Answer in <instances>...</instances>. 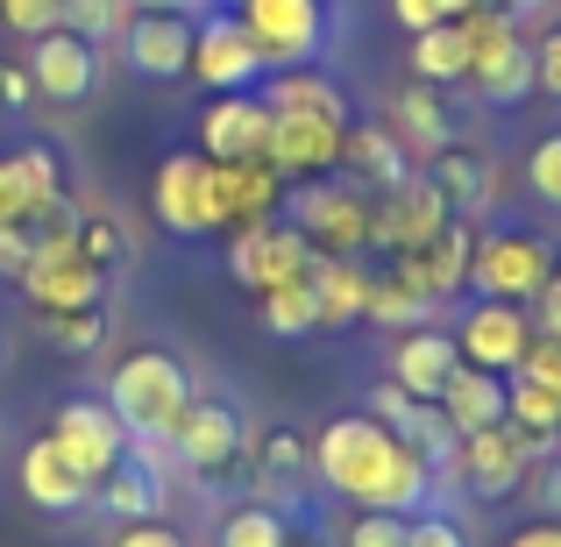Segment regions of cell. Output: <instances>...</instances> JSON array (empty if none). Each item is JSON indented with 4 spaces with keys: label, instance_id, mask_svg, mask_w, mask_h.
Wrapping results in <instances>:
<instances>
[{
    "label": "cell",
    "instance_id": "obj_54",
    "mask_svg": "<svg viewBox=\"0 0 561 547\" xmlns=\"http://www.w3.org/2000/svg\"><path fill=\"white\" fill-rule=\"evenodd\" d=\"M505 547H561V520H534V526H519Z\"/></svg>",
    "mask_w": 561,
    "mask_h": 547
},
{
    "label": "cell",
    "instance_id": "obj_14",
    "mask_svg": "<svg viewBox=\"0 0 561 547\" xmlns=\"http://www.w3.org/2000/svg\"><path fill=\"white\" fill-rule=\"evenodd\" d=\"M36 50H28V86H36V100H85L100 86V43L79 36V29H50V36H28Z\"/></svg>",
    "mask_w": 561,
    "mask_h": 547
},
{
    "label": "cell",
    "instance_id": "obj_4",
    "mask_svg": "<svg viewBox=\"0 0 561 547\" xmlns=\"http://www.w3.org/2000/svg\"><path fill=\"white\" fill-rule=\"evenodd\" d=\"M242 29L256 36L263 65L291 71V65H313L328 50V0H242Z\"/></svg>",
    "mask_w": 561,
    "mask_h": 547
},
{
    "label": "cell",
    "instance_id": "obj_13",
    "mask_svg": "<svg viewBox=\"0 0 561 547\" xmlns=\"http://www.w3.org/2000/svg\"><path fill=\"white\" fill-rule=\"evenodd\" d=\"M448 220H455V206L440 200L434 179H405V185L383 192V206H370V242L391 249V257L398 249H426Z\"/></svg>",
    "mask_w": 561,
    "mask_h": 547
},
{
    "label": "cell",
    "instance_id": "obj_48",
    "mask_svg": "<svg viewBox=\"0 0 561 547\" xmlns=\"http://www.w3.org/2000/svg\"><path fill=\"white\" fill-rule=\"evenodd\" d=\"M271 469H277V477H299V469H306L299 434H271V441H263V477H271Z\"/></svg>",
    "mask_w": 561,
    "mask_h": 547
},
{
    "label": "cell",
    "instance_id": "obj_6",
    "mask_svg": "<svg viewBox=\"0 0 561 547\" xmlns=\"http://www.w3.org/2000/svg\"><path fill=\"white\" fill-rule=\"evenodd\" d=\"M548 271H554V249L540 242V235H477V249H469V285H477L483 299L526 306L548 285Z\"/></svg>",
    "mask_w": 561,
    "mask_h": 547
},
{
    "label": "cell",
    "instance_id": "obj_39",
    "mask_svg": "<svg viewBox=\"0 0 561 547\" xmlns=\"http://www.w3.org/2000/svg\"><path fill=\"white\" fill-rule=\"evenodd\" d=\"M43 334H50V349H65V356H85V349L107 342V314H100V306H79V314H43Z\"/></svg>",
    "mask_w": 561,
    "mask_h": 547
},
{
    "label": "cell",
    "instance_id": "obj_23",
    "mask_svg": "<svg viewBox=\"0 0 561 547\" xmlns=\"http://www.w3.org/2000/svg\"><path fill=\"white\" fill-rule=\"evenodd\" d=\"M22 491H28V505H43V512H85L93 505V477H79V469L57 455L50 434L22 448Z\"/></svg>",
    "mask_w": 561,
    "mask_h": 547
},
{
    "label": "cell",
    "instance_id": "obj_37",
    "mask_svg": "<svg viewBox=\"0 0 561 547\" xmlns=\"http://www.w3.org/2000/svg\"><path fill=\"white\" fill-rule=\"evenodd\" d=\"M220 547H291V526L271 505H242L220 520Z\"/></svg>",
    "mask_w": 561,
    "mask_h": 547
},
{
    "label": "cell",
    "instance_id": "obj_49",
    "mask_svg": "<svg viewBox=\"0 0 561 547\" xmlns=\"http://www.w3.org/2000/svg\"><path fill=\"white\" fill-rule=\"evenodd\" d=\"M534 79H540V93L561 100V29H548V36L534 43Z\"/></svg>",
    "mask_w": 561,
    "mask_h": 547
},
{
    "label": "cell",
    "instance_id": "obj_43",
    "mask_svg": "<svg viewBox=\"0 0 561 547\" xmlns=\"http://www.w3.org/2000/svg\"><path fill=\"white\" fill-rule=\"evenodd\" d=\"M36 257V220H0V277H22Z\"/></svg>",
    "mask_w": 561,
    "mask_h": 547
},
{
    "label": "cell",
    "instance_id": "obj_22",
    "mask_svg": "<svg viewBox=\"0 0 561 547\" xmlns=\"http://www.w3.org/2000/svg\"><path fill=\"white\" fill-rule=\"evenodd\" d=\"M455 363H462V349H455V334L448 328H405L398 334V356H391V377L405 384L412 398H440V384L455 377Z\"/></svg>",
    "mask_w": 561,
    "mask_h": 547
},
{
    "label": "cell",
    "instance_id": "obj_10",
    "mask_svg": "<svg viewBox=\"0 0 561 547\" xmlns=\"http://www.w3.org/2000/svg\"><path fill=\"white\" fill-rule=\"evenodd\" d=\"M100 285H107V271L85 263L71 235L36 242V257H28V271H22V292L43 306V314H79V306H100Z\"/></svg>",
    "mask_w": 561,
    "mask_h": 547
},
{
    "label": "cell",
    "instance_id": "obj_2",
    "mask_svg": "<svg viewBox=\"0 0 561 547\" xmlns=\"http://www.w3.org/2000/svg\"><path fill=\"white\" fill-rule=\"evenodd\" d=\"M107 406H114V420L128 426V441H171L179 412L192 406V377L171 349H136L128 363H114Z\"/></svg>",
    "mask_w": 561,
    "mask_h": 547
},
{
    "label": "cell",
    "instance_id": "obj_47",
    "mask_svg": "<svg viewBox=\"0 0 561 547\" xmlns=\"http://www.w3.org/2000/svg\"><path fill=\"white\" fill-rule=\"evenodd\" d=\"M526 491H534L540 520H561V455H540L534 477H526Z\"/></svg>",
    "mask_w": 561,
    "mask_h": 547
},
{
    "label": "cell",
    "instance_id": "obj_18",
    "mask_svg": "<svg viewBox=\"0 0 561 547\" xmlns=\"http://www.w3.org/2000/svg\"><path fill=\"white\" fill-rule=\"evenodd\" d=\"M263 143H271L263 93H214V107L199 114V150L214 164H242V157H263Z\"/></svg>",
    "mask_w": 561,
    "mask_h": 547
},
{
    "label": "cell",
    "instance_id": "obj_26",
    "mask_svg": "<svg viewBox=\"0 0 561 547\" xmlns=\"http://www.w3.org/2000/svg\"><path fill=\"white\" fill-rule=\"evenodd\" d=\"M342 171H348V185H363V192H391V185L412 179L405 143L383 136V128H356V122H348V136H342Z\"/></svg>",
    "mask_w": 561,
    "mask_h": 547
},
{
    "label": "cell",
    "instance_id": "obj_29",
    "mask_svg": "<svg viewBox=\"0 0 561 547\" xmlns=\"http://www.w3.org/2000/svg\"><path fill=\"white\" fill-rule=\"evenodd\" d=\"M426 179L440 185V200L455 206V214H483V200H491V157L483 150H469V143H440L434 150V171Z\"/></svg>",
    "mask_w": 561,
    "mask_h": 547
},
{
    "label": "cell",
    "instance_id": "obj_11",
    "mask_svg": "<svg viewBox=\"0 0 561 547\" xmlns=\"http://www.w3.org/2000/svg\"><path fill=\"white\" fill-rule=\"evenodd\" d=\"M171 448H179L185 469L220 477V469L249 448V420L228 406V398H199V391H192V406L179 412V426H171Z\"/></svg>",
    "mask_w": 561,
    "mask_h": 547
},
{
    "label": "cell",
    "instance_id": "obj_27",
    "mask_svg": "<svg viewBox=\"0 0 561 547\" xmlns=\"http://www.w3.org/2000/svg\"><path fill=\"white\" fill-rule=\"evenodd\" d=\"M391 136H398V143H412V150H426V157H434L440 143L455 136L440 86H426V79H405V86H398V93H391Z\"/></svg>",
    "mask_w": 561,
    "mask_h": 547
},
{
    "label": "cell",
    "instance_id": "obj_8",
    "mask_svg": "<svg viewBox=\"0 0 561 547\" xmlns=\"http://www.w3.org/2000/svg\"><path fill=\"white\" fill-rule=\"evenodd\" d=\"M50 441H57V455H65L79 477H93V483L128 455V426L114 420L107 398H65L57 420H50Z\"/></svg>",
    "mask_w": 561,
    "mask_h": 547
},
{
    "label": "cell",
    "instance_id": "obj_55",
    "mask_svg": "<svg viewBox=\"0 0 561 547\" xmlns=\"http://www.w3.org/2000/svg\"><path fill=\"white\" fill-rule=\"evenodd\" d=\"M136 14H199L206 0H128Z\"/></svg>",
    "mask_w": 561,
    "mask_h": 547
},
{
    "label": "cell",
    "instance_id": "obj_16",
    "mask_svg": "<svg viewBox=\"0 0 561 547\" xmlns=\"http://www.w3.org/2000/svg\"><path fill=\"white\" fill-rule=\"evenodd\" d=\"M342 122H313V114H271V143H263V164L277 179H328L342 164Z\"/></svg>",
    "mask_w": 561,
    "mask_h": 547
},
{
    "label": "cell",
    "instance_id": "obj_50",
    "mask_svg": "<svg viewBox=\"0 0 561 547\" xmlns=\"http://www.w3.org/2000/svg\"><path fill=\"white\" fill-rule=\"evenodd\" d=\"M405 412H412V391H405V384H398V377H383L377 391H370V420L398 426V420H405Z\"/></svg>",
    "mask_w": 561,
    "mask_h": 547
},
{
    "label": "cell",
    "instance_id": "obj_41",
    "mask_svg": "<svg viewBox=\"0 0 561 547\" xmlns=\"http://www.w3.org/2000/svg\"><path fill=\"white\" fill-rule=\"evenodd\" d=\"M0 22L22 36H50V29H65V0H0Z\"/></svg>",
    "mask_w": 561,
    "mask_h": 547
},
{
    "label": "cell",
    "instance_id": "obj_53",
    "mask_svg": "<svg viewBox=\"0 0 561 547\" xmlns=\"http://www.w3.org/2000/svg\"><path fill=\"white\" fill-rule=\"evenodd\" d=\"M36 86H28V65H0V107H28Z\"/></svg>",
    "mask_w": 561,
    "mask_h": 547
},
{
    "label": "cell",
    "instance_id": "obj_44",
    "mask_svg": "<svg viewBox=\"0 0 561 547\" xmlns=\"http://www.w3.org/2000/svg\"><path fill=\"white\" fill-rule=\"evenodd\" d=\"M348 547H405V520H398V512H356Z\"/></svg>",
    "mask_w": 561,
    "mask_h": 547
},
{
    "label": "cell",
    "instance_id": "obj_12",
    "mask_svg": "<svg viewBox=\"0 0 561 547\" xmlns=\"http://www.w3.org/2000/svg\"><path fill=\"white\" fill-rule=\"evenodd\" d=\"M313 257H320V249L306 242L291 220H263V228H242V235H234L228 271L242 277L249 292H271V285H291V277H306V271H313Z\"/></svg>",
    "mask_w": 561,
    "mask_h": 547
},
{
    "label": "cell",
    "instance_id": "obj_5",
    "mask_svg": "<svg viewBox=\"0 0 561 547\" xmlns=\"http://www.w3.org/2000/svg\"><path fill=\"white\" fill-rule=\"evenodd\" d=\"M263 50L256 36L242 29V14L234 8H214L206 22H192V79L214 86V93H256L263 86Z\"/></svg>",
    "mask_w": 561,
    "mask_h": 547
},
{
    "label": "cell",
    "instance_id": "obj_25",
    "mask_svg": "<svg viewBox=\"0 0 561 547\" xmlns=\"http://www.w3.org/2000/svg\"><path fill=\"white\" fill-rule=\"evenodd\" d=\"M263 107L271 114H313V122H342L348 128L342 86H334L328 71H313V65H291V71H277V79H263Z\"/></svg>",
    "mask_w": 561,
    "mask_h": 547
},
{
    "label": "cell",
    "instance_id": "obj_40",
    "mask_svg": "<svg viewBox=\"0 0 561 547\" xmlns=\"http://www.w3.org/2000/svg\"><path fill=\"white\" fill-rule=\"evenodd\" d=\"M526 192L561 214V136H540L534 150H526Z\"/></svg>",
    "mask_w": 561,
    "mask_h": 547
},
{
    "label": "cell",
    "instance_id": "obj_9",
    "mask_svg": "<svg viewBox=\"0 0 561 547\" xmlns=\"http://www.w3.org/2000/svg\"><path fill=\"white\" fill-rule=\"evenodd\" d=\"M291 228H299L320 257H356V249L370 242L363 185H306V192H291Z\"/></svg>",
    "mask_w": 561,
    "mask_h": 547
},
{
    "label": "cell",
    "instance_id": "obj_34",
    "mask_svg": "<svg viewBox=\"0 0 561 547\" xmlns=\"http://www.w3.org/2000/svg\"><path fill=\"white\" fill-rule=\"evenodd\" d=\"M412 79H426V86L469 79V36H462V22H434V29L412 36Z\"/></svg>",
    "mask_w": 561,
    "mask_h": 547
},
{
    "label": "cell",
    "instance_id": "obj_32",
    "mask_svg": "<svg viewBox=\"0 0 561 547\" xmlns=\"http://www.w3.org/2000/svg\"><path fill=\"white\" fill-rule=\"evenodd\" d=\"M313 292H320V328H348V320H363L370 271H356V257H313Z\"/></svg>",
    "mask_w": 561,
    "mask_h": 547
},
{
    "label": "cell",
    "instance_id": "obj_36",
    "mask_svg": "<svg viewBox=\"0 0 561 547\" xmlns=\"http://www.w3.org/2000/svg\"><path fill=\"white\" fill-rule=\"evenodd\" d=\"M128 22H136V8H128V0H65V29L93 36L100 50H107V43H122Z\"/></svg>",
    "mask_w": 561,
    "mask_h": 547
},
{
    "label": "cell",
    "instance_id": "obj_42",
    "mask_svg": "<svg viewBox=\"0 0 561 547\" xmlns=\"http://www.w3.org/2000/svg\"><path fill=\"white\" fill-rule=\"evenodd\" d=\"M512 377H526V384H548V391H561V342H554V334H534Z\"/></svg>",
    "mask_w": 561,
    "mask_h": 547
},
{
    "label": "cell",
    "instance_id": "obj_46",
    "mask_svg": "<svg viewBox=\"0 0 561 547\" xmlns=\"http://www.w3.org/2000/svg\"><path fill=\"white\" fill-rule=\"evenodd\" d=\"M526 306H534V334H554V342H561V249H554V271H548V285H540Z\"/></svg>",
    "mask_w": 561,
    "mask_h": 547
},
{
    "label": "cell",
    "instance_id": "obj_24",
    "mask_svg": "<svg viewBox=\"0 0 561 547\" xmlns=\"http://www.w3.org/2000/svg\"><path fill=\"white\" fill-rule=\"evenodd\" d=\"M214 179H220V206H228V228H234V235H242V228H263V220H271V206L285 200V179H277L263 157L214 164Z\"/></svg>",
    "mask_w": 561,
    "mask_h": 547
},
{
    "label": "cell",
    "instance_id": "obj_31",
    "mask_svg": "<svg viewBox=\"0 0 561 547\" xmlns=\"http://www.w3.org/2000/svg\"><path fill=\"white\" fill-rule=\"evenodd\" d=\"M505 426L526 441V448H534V463H540V455H554V441H561V391H548V384H526V377H512Z\"/></svg>",
    "mask_w": 561,
    "mask_h": 547
},
{
    "label": "cell",
    "instance_id": "obj_38",
    "mask_svg": "<svg viewBox=\"0 0 561 547\" xmlns=\"http://www.w3.org/2000/svg\"><path fill=\"white\" fill-rule=\"evenodd\" d=\"M71 242H79V257L100 263V271H122L128 263V235H122L114 214H79V235H71Z\"/></svg>",
    "mask_w": 561,
    "mask_h": 547
},
{
    "label": "cell",
    "instance_id": "obj_52",
    "mask_svg": "<svg viewBox=\"0 0 561 547\" xmlns=\"http://www.w3.org/2000/svg\"><path fill=\"white\" fill-rule=\"evenodd\" d=\"M391 14L412 29V36H420V29H434V22H448V14H440V0H391Z\"/></svg>",
    "mask_w": 561,
    "mask_h": 547
},
{
    "label": "cell",
    "instance_id": "obj_19",
    "mask_svg": "<svg viewBox=\"0 0 561 547\" xmlns=\"http://www.w3.org/2000/svg\"><path fill=\"white\" fill-rule=\"evenodd\" d=\"M122 57L136 79H192V22L185 14H136L122 29Z\"/></svg>",
    "mask_w": 561,
    "mask_h": 547
},
{
    "label": "cell",
    "instance_id": "obj_45",
    "mask_svg": "<svg viewBox=\"0 0 561 547\" xmlns=\"http://www.w3.org/2000/svg\"><path fill=\"white\" fill-rule=\"evenodd\" d=\"M405 547H469V534L448 512H426V520H405Z\"/></svg>",
    "mask_w": 561,
    "mask_h": 547
},
{
    "label": "cell",
    "instance_id": "obj_3",
    "mask_svg": "<svg viewBox=\"0 0 561 547\" xmlns=\"http://www.w3.org/2000/svg\"><path fill=\"white\" fill-rule=\"evenodd\" d=\"M157 220H164L171 235H185V242H199V235L228 228V206H220V179H214V157L206 150H179L157 164Z\"/></svg>",
    "mask_w": 561,
    "mask_h": 547
},
{
    "label": "cell",
    "instance_id": "obj_35",
    "mask_svg": "<svg viewBox=\"0 0 561 547\" xmlns=\"http://www.w3.org/2000/svg\"><path fill=\"white\" fill-rule=\"evenodd\" d=\"M363 320H377V328H426V320H434V299H420V292L412 285H398L391 271L383 277H370V299H363Z\"/></svg>",
    "mask_w": 561,
    "mask_h": 547
},
{
    "label": "cell",
    "instance_id": "obj_28",
    "mask_svg": "<svg viewBox=\"0 0 561 547\" xmlns=\"http://www.w3.org/2000/svg\"><path fill=\"white\" fill-rule=\"evenodd\" d=\"M93 498H100V512H107V520H122V526L157 520V512H164V483H157V469L150 463H128V455L93 483Z\"/></svg>",
    "mask_w": 561,
    "mask_h": 547
},
{
    "label": "cell",
    "instance_id": "obj_17",
    "mask_svg": "<svg viewBox=\"0 0 561 547\" xmlns=\"http://www.w3.org/2000/svg\"><path fill=\"white\" fill-rule=\"evenodd\" d=\"M526 342H534V320H526V306L512 299H483L462 314V328H455V349H462V363H483V369H519Z\"/></svg>",
    "mask_w": 561,
    "mask_h": 547
},
{
    "label": "cell",
    "instance_id": "obj_20",
    "mask_svg": "<svg viewBox=\"0 0 561 547\" xmlns=\"http://www.w3.org/2000/svg\"><path fill=\"white\" fill-rule=\"evenodd\" d=\"M65 200V171H57V150L28 143V150L0 157V220H36L43 206Z\"/></svg>",
    "mask_w": 561,
    "mask_h": 547
},
{
    "label": "cell",
    "instance_id": "obj_1",
    "mask_svg": "<svg viewBox=\"0 0 561 547\" xmlns=\"http://www.w3.org/2000/svg\"><path fill=\"white\" fill-rule=\"evenodd\" d=\"M313 477L328 483L334 498H348V505L398 512V520H412V512L434 498V469H426L383 420H370V412L328 420V434L313 441Z\"/></svg>",
    "mask_w": 561,
    "mask_h": 547
},
{
    "label": "cell",
    "instance_id": "obj_33",
    "mask_svg": "<svg viewBox=\"0 0 561 547\" xmlns=\"http://www.w3.org/2000/svg\"><path fill=\"white\" fill-rule=\"evenodd\" d=\"M256 320H263V334H277V342H299V334H313V328H320V292H313V271L291 277V285L256 292Z\"/></svg>",
    "mask_w": 561,
    "mask_h": 547
},
{
    "label": "cell",
    "instance_id": "obj_30",
    "mask_svg": "<svg viewBox=\"0 0 561 547\" xmlns=\"http://www.w3.org/2000/svg\"><path fill=\"white\" fill-rule=\"evenodd\" d=\"M469 79H477V100H483V107H519V100H534L540 93V79H534V43L512 36L505 50H491L477 71H469Z\"/></svg>",
    "mask_w": 561,
    "mask_h": 547
},
{
    "label": "cell",
    "instance_id": "obj_7",
    "mask_svg": "<svg viewBox=\"0 0 561 547\" xmlns=\"http://www.w3.org/2000/svg\"><path fill=\"white\" fill-rule=\"evenodd\" d=\"M526 477H534V448H526V441L512 434L505 420L462 434V448H455V483H462L469 498H483V505L526 491Z\"/></svg>",
    "mask_w": 561,
    "mask_h": 547
},
{
    "label": "cell",
    "instance_id": "obj_56",
    "mask_svg": "<svg viewBox=\"0 0 561 547\" xmlns=\"http://www.w3.org/2000/svg\"><path fill=\"white\" fill-rule=\"evenodd\" d=\"M214 8H242V0H214Z\"/></svg>",
    "mask_w": 561,
    "mask_h": 547
},
{
    "label": "cell",
    "instance_id": "obj_15",
    "mask_svg": "<svg viewBox=\"0 0 561 547\" xmlns=\"http://www.w3.org/2000/svg\"><path fill=\"white\" fill-rule=\"evenodd\" d=\"M469 249H477V228L455 214L426 249H398V257H391V277H398V285H412L420 299H434V306H440L448 292H462V285H469Z\"/></svg>",
    "mask_w": 561,
    "mask_h": 547
},
{
    "label": "cell",
    "instance_id": "obj_51",
    "mask_svg": "<svg viewBox=\"0 0 561 547\" xmlns=\"http://www.w3.org/2000/svg\"><path fill=\"white\" fill-rule=\"evenodd\" d=\"M114 547H192V540H185V534H171L164 520H136V526H128V534L114 540Z\"/></svg>",
    "mask_w": 561,
    "mask_h": 547
},
{
    "label": "cell",
    "instance_id": "obj_21",
    "mask_svg": "<svg viewBox=\"0 0 561 547\" xmlns=\"http://www.w3.org/2000/svg\"><path fill=\"white\" fill-rule=\"evenodd\" d=\"M505 398H512V377L505 369H483V363H455V377L440 384L434 406L448 412L455 434H477V426H497L505 420Z\"/></svg>",
    "mask_w": 561,
    "mask_h": 547
}]
</instances>
